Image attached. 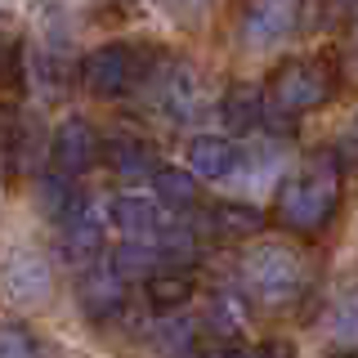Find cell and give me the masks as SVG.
<instances>
[{
  "instance_id": "6da1fadb",
  "label": "cell",
  "mask_w": 358,
  "mask_h": 358,
  "mask_svg": "<svg viewBox=\"0 0 358 358\" xmlns=\"http://www.w3.org/2000/svg\"><path fill=\"white\" fill-rule=\"evenodd\" d=\"M336 206H341V166L331 152H309L305 166L278 188L273 220L287 233L313 238L336 220Z\"/></svg>"
},
{
  "instance_id": "7a4b0ae2",
  "label": "cell",
  "mask_w": 358,
  "mask_h": 358,
  "mask_svg": "<svg viewBox=\"0 0 358 358\" xmlns=\"http://www.w3.org/2000/svg\"><path fill=\"white\" fill-rule=\"evenodd\" d=\"M242 287L246 296L255 300V305L264 309H287L296 305L300 296H305L309 287V264L300 251H291V246H255L251 255L242 260Z\"/></svg>"
},
{
  "instance_id": "3957f363",
  "label": "cell",
  "mask_w": 358,
  "mask_h": 358,
  "mask_svg": "<svg viewBox=\"0 0 358 358\" xmlns=\"http://www.w3.org/2000/svg\"><path fill=\"white\" fill-rule=\"evenodd\" d=\"M331 90H336V72L327 59H287L268 76L264 99H268V112H278V117H300V112L327 103Z\"/></svg>"
},
{
  "instance_id": "277c9868",
  "label": "cell",
  "mask_w": 358,
  "mask_h": 358,
  "mask_svg": "<svg viewBox=\"0 0 358 358\" xmlns=\"http://www.w3.org/2000/svg\"><path fill=\"white\" fill-rule=\"evenodd\" d=\"M103 162V134L90 126L85 117H67L50 139V166L63 179H81L85 171Z\"/></svg>"
},
{
  "instance_id": "5b68a950",
  "label": "cell",
  "mask_w": 358,
  "mask_h": 358,
  "mask_svg": "<svg viewBox=\"0 0 358 358\" xmlns=\"http://www.w3.org/2000/svg\"><path fill=\"white\" fill-rule=\"evenodd\" d=\"M134 81H139V63L126 45H99L81 59V85L94 99H121Z\"/></svg>"
},
{
  "instance_id": "8992f818",
  "label": "cell",
  "mask_w": 358,
  "mask_h": 358,
  "mask_svg": "<svg viewBox=\"0 0 358 358\" xmlns=\"http://www.w3.org/2000/svg\"><path fill=\"white\" fill-rule=\"evenodd\" d=\"M50 287H54V278H50V264L41 260L36 251H9L5 260H0V296L9 300V305H22V309H31V305H45L50 300Z\"/></svg>"
},
{
  "instance_id": "52a82bcc",
  "label": "cell",
  "mask_w": 358,
  "mask_h": 358,
  "mask_svg": "<svg viewBox=\"0 0 358 358\" xmlns=\"http://www.w3.org/2000/svg\"><path fill=\"white\" fill-rule=\"evenodd\" d=\"M76 300H81V309L94 322H108V318H117V313H121V305H126V278H121L108 260H99V264H90L85 273H81Z\"/></svg>"
},
{
  "instance_id": "ba28073f",
  "label": "cell",
  "mask_w": 358,
  "mask_h": 358,
  "mask_svg": "<svg viewBox=\"0 0 358 358\" xmlns=\"http://www.w3.org/2000/svg\"><path fill=\"white\" fill-rule=\"evenodd\" d=\"M112 224L126 233V242H157V238H162V229H166L157 201L139 197V193L112 197Z\"/></svg>"
},
{
  "instance_id": "9c48e42d",
  "label": "cell",
  "mask_w": 358,
  "mask_h": 358,
  "mask_svg": "<svg viewBox=\"0 0 358 358\" xmlns=\"http://www.w3.org/2000/svg\"><path fill=\"white\" fill-rule=\"evenodd\" d=\"M63 255L72 264H81V268L99 264V255H103V224H99V215H94L90 201L63 224Z\"/></svg>"
},
{
  "instance_id": "30bf717a",
  "label": "cell",
  "mask_w": 358,
  "mask_h": 358,
  "mask_svg": "<svg viewBox=\"0 0 358 358\" xmlns=\"http://www.w3.org/2000/svg\"><path fill=\"white\" fill-rule=\"evenodd\" d=\"M238 166V148L224 134H193L188 139V171L201 179H224Z\"/></svg>"
},
{
  "instance_id": "8fae6325",
  "label": "cell",
  "mask_w": 358,
  "mask_h": 358,
  "mask_svg": "<svg viewBox=\"0 0 358 358\" xmlns=\"http://www.w3.org/2000/svg\"><path fill=\"white\" fill-rule=\"evenodd\" d=\"M264 112H268V99L255 85H246V81L229 85V90H224V99H220V117H224V126H229L233 134L255 130Z\"/></svg>"
},
{
  "instance_id": "7c38bea8",
  "label": "cell",
  "mask_w": 358,
  "mask_h": 358,
  "mask_svg": "<svg viewBox=\"0 0 358 358\" xmlns=\"http://www.w3.org/2000/svg\"><path fill=\"white\" fill-rule=\"evenodd\" d=\"M206 224H210L215 238L242 242V238H255V233L264 229V215L255 206H246V201H220V206L206 210Z\"/></svg>"
},
{
  "instance_id": "4fadbf2b",
  "label": "cell",
  "mask_w": 358,
  "mask_h": 358,
  "mask_svg": "<svg viewBox=\"0 0 358 358\" xmlns=\"http://www.w3.org/2000/svg\"><path fill=\"white\" fill-rule=\"evenodd\" d=\"M36 201H41L45 215H50V220L63 229V224L85 206V193L72 184V179H63V175H54V171H50V175H41V179H36Z\"/></svg>"
},
{
  "instance_id": "5bb4252c",
  "label": "cell",
  "mask_w": 358,
  "mask_h": 358,
  "mask_svg": "<svg viewBox=\"0 0 358 358\" xmlns=\"http://www.w3.org/2000/svg\"><path fill=\"white\" fill-rule=\"evenodd\" d=\"M143 296H148L152 309L171 313L179 305H188V296H193V273H188V268H162V273H152L148 282H143Z\"/></svg>"
},
{
  "instance_id": "9a60e30c",
  "label": "cell",
  "mask_w": 358,
  "mask_h": 358,
  "mask_svg": "<svg viewBox=\"0 0 358 358\" xmlns=\"http://www.w3.org/2000/svg\"><path fill=\"white\" fill-rule=\"evenodd\" d=\"M108 166L121 179H143V175H157V171H162V166H157V157H152V148L143 139H112L108 143Z\"/></svg>"
},
{
  "instance_id": "2e32d148",
  "label": "cell",
  "mask_w": 358,
  "mask_h": 358,
  "mask_svg": "<svg viewBox=\"0 0 358 358\" xmlns=\"http://www.w3.org/2000/svg\"><path fill=\"white\" fill-rule=\"evenodd\" d=\"M152 188H157V201L171 210H188L197 201V179L193 171H179V166H162L152 175Z\"/></svg>"
},
{
  "instance_id": "e0dca14e",
  "label": "cell",
  "mask_w": 358,
  "mask_h": 358,
  "mask_svg": "<svg viewBox=\"0 0 358 358\" xmlns=\"http://www.w3.org/2000/svg\"><path fill=\"white\" fill-rule=\"evenodd\" d=\"M157 345H162L171 358H193L197 354L193 322H162V327H157Z\"/></svg>"
},
{
  "instance_id": "ac0fdd59",
  "label": "cell",
  "mask_w": 358,
  "mask_h": 358,
  "mask_svg": "<svg viewBox=\"0 0 358 358\" xmlns=\"http://www.w3.org/2000/svg\"><path fill=\"white\" fill-rule=\"evenodd\" d=\"M287 27H291V14H287V9H273V5H260L251 18H246V31H251V41H260V45L278 41Z\"/></svg>"
},
{
  "instance_id": "d6986e66",
  "label": "cell",
  "mask_w": 358,
  "mask_h": 358,
  "mask_svg": "<svg viewBox=\"0 0 358 358\" xmlns=\"http://www.w3.org/2000/svg\"><path fill=\"white\" fill-rule=\"evenodd\" d=\"M0 358H41V345L31 341L27 327H18V322H0Z\"/></svg>"
},
{
  "instance_id": "ffe728a7",
  "label": "cell",
  "mask_w": 358,
  "mask_h": 358,
  "mask_svg": "<svg viewBox=\"0 0 358 358\" xmlns=\"http://www.w3.org/2000/svg\"><path fill=\"white\" fill-rule=\"evenodd\" d=\"M282 345H206L201 358H287Z\"/></svg>"
},
{
  "instance_id": "44dd1931",
  "label": "cell",
  "mask_w": 358,
  "mask_h": 358,
  "mask_svg": "<svg viewBox=\"0 0 358 358\" xmlns=\"http://www.w3.org/2000/svg\"><path fill=\"white\" fill-rule=\"evenodd\" d=\"M331 336L341 345H358V296H350L341 309L331 313Z\"/></svg>"
},
{
  "instance_id": "7402d4cb",
  "label": "cell",
  "mask_w": 358,
  "mask_h": 358,
  "mask_svg": "<svg viewBox=\"0 0 358 358\" xmlns=\"http://www.w3.org/2000/svg\"><path fill=\"white\" fill-rule=\"evenodd\" d=\"M18 45H22L18 27L14 22H0V72H9V67L18 63Z\"/></svg>"
},
{
  "instance_id": "603a6c76",
  "label": "cell",
  "mask_w": 358,
  "mask_h": 358,
  "mask_svg": "<svg viewBox=\"0 0 358 358\" xmlns=\"http://www.w3.org/2000/svg\"><path fill=\"white\" fill-rule=\"evenodd\" d=\"M18 108L14 103H0V152H9L14 148V134H18Z\"/></svg>"
},
{
  "instance_id": "cb8c5ba5",
  "label": "cell",
  "mask_w": 358,
  "mask_h": 358,
  "mask_svg": "<svg viewBox=\"0 0 358 358\" xmlns=\"http://www.w3.org/2000/svg\"><path fill=\"white\" fill-rule=\"evenodd\" d=\"M327 358H354V354H327Z\"/></svg>"
},
{
  "instance_id": "d4e9b609",
  "label": "cell",
  "mask_w": 358,
  "mask_h": 358,
  "mask_svg": "<svg viewBox=\"0 0 358 358\" xmlns=\"http://www.w3.org/2000/svg\"><path fill=\"white\" fill-rule=\"evenodd\" d=\"M345 5H358V0H345Z\"/></svg>"
}]
</instances>
